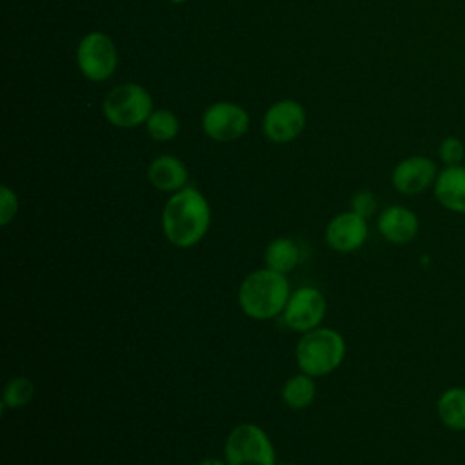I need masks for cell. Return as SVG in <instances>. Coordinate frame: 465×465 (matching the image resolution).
<instances>
[{
	"label": "cell",
	"mask_w": 465,
	"mask_h": 465,
	"mask_svg": "<svg viewBox=\"0 0 465 465\" xmlns=\"http://www.w3.org/2000/svg\"><path fill=\"white\" fill-rule=\"evenodd\" d=\"M351 211H354L356 214L363 216L365 220L369 216H372L374 211H376V198H374V194L371 191H365V189L354 193V196L351 200Z\"/></svg>",
	"instance_id": "22"
},
{
	"label": "cell",
	"mask_w": 465,
	"mask_h": 465,
	"mask_svg": "<svg viewBox=\"0 0 465 465\" xmlns=\"http://www.w3.org/2000/svg\"><path fill=\"white\" fill-rule=\"evenodd\" d=\"M305 127V111L294 100L272 104L263 116V134L274 143H287L300 136Z\"/></svg>",
	"instance_id": "9"
},
{
	"label": "cell",
	"mask_w": 465,
	"mask_h": 465,
	"mask_svg": "<svg viewBox=\"0 0 465 465\" xmlns=\"http://www.w3.org/2000/svg\"><path fill=\"white\" fill-rule=\"evenodd\" d=\"M291 285L287 274L276 272L269 267L249 272L238 289V303L245 316L265 322L283 314Z\"/></svg>",
	"instance_id": "2"
},
{
	"label": "cell",
	"mask_w": 465,
	"mask_h": 465,
	"mask_svg": "<svg viewBox=\"0 0 465 465\" xmlns=\"http://www.w3.org/2000/svg\"><path fill=\"white\" fill-rule=\"evenodd\" d=\"M198 465H227L225 460H218V458H207L203 461H200Z\"/></svg>",
	"instance_id": "23"
},
{
	"label": "cell",
	"mask_w": 465,
	"mask_h": 465,
	"mask_svg": "<svg viewBox=\"0 0 465 465\" xmlns=\"http://www.w3.org/2000/svg\"><path fill=\"white\" fill-rule=\"evenodd\" d=\"M18 213V198L7 185L0 187V225H9Z\"/></svg>",
	"instance_id": "20"
},
{
	"label": "cell",
	"mask_w": 465,
	"mask_h": 465,
	"mask_svg": "<svg viewBox=\"0 0 465 465\" xmlns=\"http://www.w3.org/2000/svg\"><path fill=\"white\" fill-rule=\"evenodd\" d=\"M263 262L265 267L282 274H289L300 262V249L292 238L278 236L267 243Z\"/></svg>",
	"instance_id": "15"
},
{
	"label": "cell",
	"mask_w": 465,
	"mask_h": 465,
	"mask_svg": "<svg viewBox=\"0 0 465 465\" xmlns=\"http://www.w3.org/2000/svg\"><path fill=\"white\" fill-rule=\"evenodd\" d=\"M418 218L416 214L403 207V205H391L385 211H381L378 218V231L380 234L396 245L409 243L418 234Z\"/></svg>",
	"instance_id": "12"
},
{
	"label": "cell",
	"mask_w": 465,
	"mask_h": 465,
	"mask_svg": "<svg viewBox=\"0 0 465 465\" xmlns=\"http://www.w3.org/2000/svg\"><path fill=\"white\" fill-rule=\"evenodd\" d=\"M282 465H298V463H282Z\"/></svg>",
	"instance_id": "25"
},
{
	"label": "cell",
	"mask_w": 465,
	"mask_h": 465,
	"mask_svg": "<svg viewBox=\"0 0 465 465\" xmlns=\"http://www.w3.org/2000/svg\"><path fill=\"white\" fill-rule=\"evenodd\" d=\"M227 465H276V450L269 434L256 423H240L225 438Z\"/></svg>",
	"instance_id": "4"
},
{
	"label": "cell",
	"mask_w": 465,
	"mask_h": 465,
	"mask_svg": "<svg viewBox=\"0 0 465 465\" xmlns=\"http://www.w3.org/2000/svg\"><path fill=\"white\" fill-rule=\"evenodd\" d=\"M434 196L445 209L465 213V167L447 165L436 176Z\"/></svg>",
	"instance_id": "14"
},
{
	"label": "cell",
	"mask_w": 465,
	"mask_h": 465,
	"mask_svg": "<svg viewBox=\"0 0 465 465\" xmlns=\"http://www.w3.org/2000/svg\"><path fill=\"white\" fill-rule=\"evenodd\" d=\"M343 336L329 327H316L302 334L296 343V365L302 372L314 378L334 372L345 358Z\"/></svg>",
	"instance_id": "3"
},
{
	"label": "cell",
	"mask_w": 465,
	"mask_h": 465,
	"mask_svg": "<svg viewBox=\"0 0 465 465\" xmlns=\"http://www.w3.org/2000/svg\"><path fill=\"white\" fill-rule=\"evenodd\" d=\"M153 113L151 94L138 84H122L111 89L104 100V114L116 127H136Z\"/></svg>",
	"instance_id": "5"
},
{
	"label": "cell",
	"mask_w": 465,
	"mask_h": 465,
	"mask_svg": "<svg viewBox=\"0 0 465 465\" xmlns=\"http://www.w3.org/2000/svg\"><path fill=\"white\" fill-rule=\"evenodd\" d=\"M169 2H173V4H185L187 0H169Z\"/></svg>",
	"instance_id": "24"
},
{
	"label": "cell",
	"mask_w": 465,
	"mask_h": 465,
	"mask_svg": "<svg viewBox=\"0 0 465 465\" xmlns=\"http://www.w3.org/2000/svg\"><path fill=\"white\" fill-rule=\"evenodd\" d=\"M434 180H436V163L427 156L405 158L392 171L394 189L407 196L423 193Z\"/></svg>",
	"instance_id": "11"
},
{
	"label": "cell",
	"mask_w": 465,
	"mask_h": 465,
	"mask_svg": "<svg viewBox=\"0 0 465 465\" xmlns=\"http://www.w3.org/2000/svg\"><path fill=\"white\" fill-rule=\"evenodd\" d=\"M76 62L85 78L93 82H104L111 78L116 69V47L107 35L93 31L80 40Z\"/></svg>",
	"instance_id": "6"
},
{
	"label": "cell",
	"mask_w": 465,
	"mask_h": 465,
	"mask_svg": "<svg viewBox=\"0 0 465 465\" xmlns=\"http://www.w3.org/2000/svg\"><path fill=\"white\" fill-rule=\"evenodd\" d=\"M438 153H440V158H441L443 163L460 165V162L463 160V154H465V147H463L461 140H458L454 136H449L440 143Z\"/></svg>",
	"instance_id": "21"
},
{
	"label": "cell",
	"mask_w": 465,
	"mask_h": 465,
	"mask_svg": "<svg viewBox=\"0 0 465 465\" xmlns=\"http://www.w3.org/2000/svg\"><path fill=\"white\" fill-rule=\"evenodd\" d=\"M369 234L363 216L354 211H345L331 218L325 227V242L336 252H352L360 249Z\"/></svg>",
	"instance_id": "10"
},
{
	"label": "cell",
	"mask_w": 465,
	"mask_h": 465,
	"mask_svg": "<svg viewBox=\"0 0 465 465\" xmlns=\"http://www.w3.org/2000/svg\"><path fill=\"white\" fill-rule=\"evenodd\" d=\"M325 311L327 302L322 291L312 285H305L291 292L283 309V322L291 331L303 334L320 327L325 318Z\"/></svg>",
	"instance_id": "7"
},
{
	"label": "cell",
	"mask_w": 465,
	"mask_h": 465,
	"mask_svg": "<svg viewBox=\"0 0 465 465\" xmlns=\"http://www.w3.org/2000/svg\"><path fill=\"white\" fill-rule=\"evenodd\" d=\"M147 178L154 189L162 193H176L187 187L189 173L182 160L171 154H162L151 162Z\"/></svg>",
	"instance_id": "13"
},
{
	"label": "cell",
	"mask_w": 465,
	"mask_h": 465,
	"mask_svg": "<svg viewBox=\"0 0 465 465\" xmlns=\"http://www.w3.org/2000/svg\"><path fill=\"white\" fill-rule=\"evenodd\" d=\"M203 133L216 142H232L249 129V114L232 102H216L202 116Z\"/></svg>",
	"instance_id": "8"
},
{
	"label": "cell",
	"mask_w": 465,
	"mask_h": 465,
	"mask_svg": "<svg viewBox=\"0 0 465 465\" xmlns=\"http://www.w3.org/2000/svg\"><path fill=\"white\" fill-rule=\"evenodd\" d=\"M314 398H316L314 376L305 374L302 371L291 376L282 387V400L291 409H296V411L305 409L314 401Z\"/></svg>",
	"instance_id": "16"
},
{
	"label": "cell",
	"mask_w": 465,
	"mask_h": 465,
	"mask_svg": "<svg viewBox=\"0 0 465 465\" xmlns=\"http://www.w3.org/2000/svg\"><path fill=\"white\" fill-rule=\"evenodd\" d=\"M438 416L445 427L465 430V389L452 387L438 400Z\"/></svg>",
	"instance_id": "17"
},
{
	"label": "cell",
	"mask_w": 465,
	"mask_h": 465,
	"mask_svg": "<svg viewBox=\"0 0 465 465\" xmlns=\"http://www.w3.org/2000/svg\"><path fill=\"white\" fill-rule=\"evenodd\" d=\"M35 396V383L27 376L11 378L2 392V409L25 407Z\"/></svg>",
	"instance_id": "19"
},
{
	"label": "cell",
	"mask_w": 465,
	"mask_h": 465,
	"mask_svg": "<svg viewBox=\"0 0 465 465\" xmlns=\"http://www.w3.org/2000/svg\"><path fill=\"white\" fill-rule=\"evenodd\" d=\"M211 225L207 198L194 187H183L169 196L162 211V231L167 242L178 249L198 245Z\"/></svg>",
	"instance_id": "1"
},
{
	"label": "cell",
	"mask_w": 465,
	"mask_h": 465,
	"mask_svg": "<svg viewBox=\"0 0 465 465\" xmlns=\"http://www.w3.org/2000/svg\"><path fill=\"white\" fill-rule=\"evenodd\" d=\"M145 129L153 140L169 142L178 134L180 122L173 111L158 109V111H153L151 116L147 118Z\"/></svg>",
	"instance_id": "18"
}]
</instances>
